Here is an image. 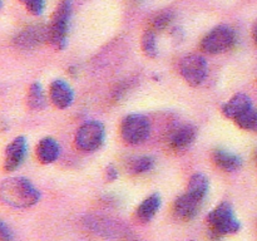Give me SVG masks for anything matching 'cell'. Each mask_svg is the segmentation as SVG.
I'll list each match as a JSON object with an SVG mask.
<instances>
[{
    "label": "cell",
    "mask_w": 257,
    "mask_h": 241,
    "mask_svg": "<svg viewBox=\"0 0 257 241\" xmlns=\"http://www.w3.org/2000/svg\"><path fill=\"white\" fill-rule=\"evenodd\" d=\"M0 197L15 208H28L34 206L40 200V192L25 177L7 178L0 186Z\"/></svg>",
    "instance_id": "6da1fadb"
},
{
    "label": "cell",
    "mask_w": 257,
    "mask_h": 241,
    "mask_svg": "<svg viewBox=\"0 0 257 241\" xmlns=\"http://www.w3.org/2000/svg\"><path fill=\"white\" fill-rule=\"evenodd\" d=\"M210 230L208 236L213 241H220L223 236L232 235L240 231L241 223L235 217L232 206L228 202H222L216 206L206 217Z\"/></svg>",
    "instance_id": "7a4b0ae2"
},
{
    "label": "cell",
    "mask_w": 257,
    "mask_h": 241,
    "mask_svg": "<svg viewBox=\"0 0 257 241\" xmlns=\"http://www.w3.org/2000/svg\"><path fill=\"white\" fill-rule=\"evenodd\" d=\"M72 15V0H63L53 15L49 25V42L58 50H63L67 47L68 29Z\"/></svg>",
    "instance_id": "3957f363"
},
{
    "label": "cell",
    "mask_w": 257,
    "mask_h": 241,
    "mask_svg": "<svg viewBox=\"0 0 257 241\" xmlns=\"http://www.w3.org/2000/svg\"><path fill=\"white\" fill-rule=\"evenodd\" d=\"M235 43V30L228 25H218L202 38L200 48L207 54H221L231 49Z\"/></svg>",
    "instance_id": "277c9868"
},
{
    "label": "cell",
    "mask_w": 257,
    "mask_h": 241,
    "mask_svg": "<svg viewBox=\"0 0 257 241\" xmlns=\"http://www.w3.org/2000/svg\"><path fill=\"white\" fill-rule=\"evenodd\" d=\"M151 132L150 120L141 113H132L123 118L120 135L127 145H140L148 138Z\"/></svg>",
    "instance_id": "5b68a950"
},
{
    "label": "cell",
    "mask_w": 257,
    "mask_h": 241,
    "mask_svg": "<svg viewBox=\"0 0 257 241\" xmlns=\"http://www.w3.org/2000/svg\"><path fill=\"white\" fill-rule=\"evenodd\" d=\"M105 130L99 120H88L75 133V146L83 152H93L104 142Z\"/></svg>",
    "instance_id": "8992f818"
},
{
    "label": "cell",
    "mask_w": 257,
    "mask_h": 241,
    "mask_svg": "<svg viewBox=\"0 0 257 241\" xmlns=\"http://www.w3.org/2000/svg\"><path fill=\"white\" fill-rule=\"evenodd\" d=\"M180 73L191 87H200L207 77V63L197 54H188L180 62Z\"/></svg>",
    "instance_id": "52a82bcc"
},
{
    "label": "cell",
    "mask_w": 257,
    "mask_h": 241,
    "mask_svg": "<svg viewBox=\"0 0 257 241\" xmlns=\"http://www.w3.org/2000/svg\"><path fill=\"white\" fill-rule=\"evenodd\" d=\"M49 40V28L44 25H32L20 30L14 38V44L22 49H33Z\"/></svg>",
    "instance_id": "ba28073f"
},
{
    "label": "cell",
    "mask_w": 257,
    "mask_h": 241,
    "mask_svg": "<svg viewBox=\"0 0 257 241\" xmlns=\"http://www.w3.org/2000/svg\"><path fill=\"white\" fill-rule=\"evenodd\" d=\"M27 156V138L24 136L14 138L5 150L4 168L7 172L17 170Z\"/></svg>",
    "instance_id": "9c48e42d"
},
{
    "label": "cell",
    "mask_w": 257,
    "mask_h": 241,
    "mask_svg": "<svg viewBox=\"0 0 257 241\" xmlns=\"http://www.w3.org/2000/svg\"><path fill=\"white\" fill-rule=\"evenodd\" d=\"M74 99V93L70 85L63 79H55L50 84V100L59 109L69 107Z\"/></svg>",
    "instance_id": "30bf717a"
},
{
    "label": "cell",
    "mask_w": 257,
    "mask_h": 241,
    "mask_svg": "<svg viewBox=\"0 0 257 241\" xmlns=\"http://www.w3.org/2000/svg\"><path fill=\"white\" fill-rule=\"evenodd\" d=\"M252 107V100L247 94L237 93L225 103V105L222 107V113L225 117L236 120Z\"/></svg>",
    "instance_id": "8fae6325"
},
{
    "label": "cell",
    "mask_w": 257,
    "mask_h": 241,
    "mask_svg": "<svg viewBox=\"0 0 257 241\" xmlns=\"http://www.w3.org/2000/svg\"><path fill=\"white\" fill-rule=\"evenodd\" d=\"M197 137V128L193 125H183L176 128L170 137V146L176 151L187 150Z\"/></svg>",
    "instance_id": "7c38bea8"
},
{
    "label": "cell",
    "mask_w": 257,
    "mask_h": 241,
    "mask_svg": "<svg viewBox=\"0 0 257 241\" xmlns=\"http://www.w3.org/2000/svg\"><path fill=\"white\" fill-rule=\"evenodd\" d=\"M200 205V201L195 200L192 196H190L186 192L185 195L180 196L175 201V213L181 220H192L197 215Z\"/></svg>",
    "instance_id": "4fadbf2b"
},
{
    "label": "cell",
    "mask_w": 257,
    "mask_h": 241,
    "mask_svg": "<svg viewBox=\"0 0 257 241\" xmlns=\"http://www.w3.org/2000/svg\"><path fill=\"white\" fill-rule=\"evenodd\" d=\"M60 147L57 141L52 137H45L40 140L37 147V156L38 160L44 165H50L55 162L57 158L59 157Z\"/></svg>",
    "instance_id": "5bb4252c"
},
{
    "label": "cell",
    "mask_w": 257,
    "mask_h": 241,
    "mask_svg": "<svg viewBox=\"0 0 257 241\" xmlns=\"http://www.w3.org/2000/svg\"><path fill=\"white\" fill-rule=\"evenodd\" d=\"M212 158L213 162H215L218 167L222 168L223 171H226V172L237 171L238 168L242 166V160H241V157H238L235 153L222 150V148H218V150L213 151Z\"/></svg>",
    "instance_id": "9a60e30c"
},
{
    "label": "cell",
    "mask_w": 257,
    "mask_h": 241,
    "mask_svg": "<svg viewBox=\"0 0 257 241\" xmlns=\"http://www.w3.org/2000/svg\"><path fill=\"white\" fill-rule=\"evenodd\" d=\"M161 207V196L158 193H152L148 196L137 208V217L142 222H148L155 217L157 211Z\"/></svg>",
    "instance_id": "2e32d148"
},
{
    "label": "cell",
    "mask_w": 257,
    "mask_h": 241,
    "mask_svg": "<svg viewBox=\"0 0 257 241\" xmlns=\"http://www.w3.org/2000/svg\"><path fill=\"white\" fill-rule=\"evenodd\" d=\"M208 178L203 173H195L188 181L187 193L202 203L208 192Z\"/></svg>",
    "instance_id": "e0dca14e"
},
{
    "label": "cell",
    "mask_w": 257,
    "mask_h": 241,
    "mask_svg": "<svg viewBox=\"0 0 257 241\" xmlns=\"http://www.w3.org/2000/svg\"><path fill=\"white\" fill-rule=\"evenodd\" d=\"M155 167V158L150 156H141V157L132 158L128 162V172L133 175H140L151 171Z\"/></svg>",
    "instance_id": "ac0fdd59"
},
{
    "label": "cell",
    "mask_w": 257,
    "mask_h": 241,
    "mask_svg": "<svg viewBox=\"0 0 257 241\" xmlns=\"http://www.w3.org/2000/svg\"><path fill=\"white\" fill-rule=\"evenodd\" d=\"M28 105L32 109H43L45 107V97L40 83L35 82L30 85L28 92Z\"/></svg>",
    "instance_id": "d6986e66"
},
{
    "label": "cell",
    "mask_w": 257,
    "mask_h": 241,
    "mask_svg": "<svg viewBox=\"0 0 257 241\" xmlns=\"http://www.w3.org/2000/svg\"><path fill=\"white\" fill-rule=\"evenodd\" d=\"M142 49L143 53L148 58H156L158 55L157 40H156V32L150 29L142 37Z\"/></svg>",
    "instance_id": "ffe728a7"
},
{
    "label": "cell",
    "mask_w": 257,
    "mask_h": 241,
    "mask_svg": "<svg viewBox=\"0 0 257 241\" xmlns=\"http://www.w3.org/2000/svg\"><path fill=\"white\" fill-rule=\"evenodd\" d=\"M235 122L237 123L238 127H241L242 130L257 132V109L252 107L251 109H248L247 112L243 113L241 117H238Z\"/></svg>",
    "instance_id": "44dd1931"
},
{
    "label": "cell",
    "mask_w": 257,
    "mask_h": 241,
    "mask_svg": "<svg viewBox=\"0 0 257 241\" xmlns=\"http://www.w3.org/2000/svg\"><path fill=\"white\" fill-rule=\"evenodd\" d=\"M173 14L172 12H162L152 20V30L155 32H161V30H165L170 27V24L172 23Z\"/></svg>",
    "instance_id": "7402d4cb"
},
{
    "label": "cell",
    "mask_w": 257,
    "mask_h": 241,
    "mask_svg": "<svg viewBox=\"0 0 257 241\" xmlns=\"http://www.w3.org/2000/svg\"><path fill=\"white\" fill-rule=\"evenodd\" d=\"M25 9L30 13L32 15H42L45 9V0H20Z\"/></svg>",
    "instance_id": "603a6c76"
},
{
    "label": "cell",
    "mask_w": 257,
    "mask_h": 241,
    "mask_svg": "<svg viewBox=\"0 0 257 241\" xmlns=\"http://www.w3.org/2000/svg\"><path fill=\"white\" fill-rule=\"evenodd\" d=\"M0 235H2L3 241H14V235L4 221H2V225H0Z\"/></svg>",
    "instance_id": "cb8c5ba5"
},
{
    "label": "cell",
    "mask_w": 257,
    "mask_h": 241,
    "mask_svg": "<svg viewBox=\"0 0 257 241\" xmlns=\"http://www.w3.org/2000/svg\"><path fill=\"white\" fill-rule=\"evenodd\" d=\"M118 178V170L115 168L114 165H108L105 168V180L108 182H113Z\"/></svg>",
    "instance_id": "d4e9b609"
},
{
    "label": "cell",
    "mask_w": 257,
    "mask_h": 241,
    "mask_svg": "<svg viewBox=\"0 0 257 241\" xmlns=\"http://www.w3.org/2000/svg\"><path fill=\"white\" fill-rule=\"evenodd\" d=\"M252 37H253V42H255V43H256V45H257V23H256L255 27H253V30H252Z\"/></svg>",
    "instance_id": "484cf974"
}]
</instances>
